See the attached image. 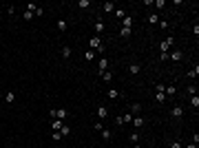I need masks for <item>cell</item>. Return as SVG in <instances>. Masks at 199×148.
Masks as SVG:
<instances>
[{"label": "cell", "instance_id": "1", "mask_svg": "<svg viewBox=\"0 0 199 148\" xmlns=\"http://www.w3.org/2000/svg\"><path fill=\"white\" fill-rule=\"evenodd\" d=\"M89 47H91L93 51H97V53L104 51V44H102V40H100V35H93L91 40H89Z\"/></svg>", "mask_w": 199, "mask_h": 148}, {"label": "cell", "instance_id": "2", "mask_svg": "<svg viewBox=\"0 0 199 148\" xmlns=\"http://www.w3.org/2000/svg\"><path fill=\"white\" fill-rule=\"evenodd\" d=\"M173 44H175V38H173V35H168L164 42H159V49H162V53H168V49H170Z\"/></svg>", "mask_w": 199, "mask_h": 148}, {"label": "cell", "instance_id": "3", "mask_svg": "<svg viewBox=\"0 0 199 148\" xmlns=\"http://www.w3.org/2000/svg\"><path fill=\"white\" fill-rule=\"evenodd\" d=\"M140 71H142V66L137 64V62H131V64H128V73L131 75H137Z\"/></svg>", "mask_w": 199, "mask_h": 148}, {"label": "cell", "instance_id": "4", "mask_svg": "<svg viewBox=\"0 0 199 148\" xmlns=\"http://www.w3.org/2000/svg\"><path fill=\"white\" fill-rule=\"evenodd\" d=\"M95 115H97V119H100V122H102V119H106V115H108L106 106H97V113H95Z\"/></svg>", "mask_w": 199, "mask_h": 148}, {"label": "cell", "instance_id": "5", "mask_svg": "<svg viewBox=\"0 0 199 148\" xmlns=\"http://www.w3.org/2000/svg\"><path fill=\"white\" fill-rule=\"evenodd\" d=\"M66 117H69V111H66V108H58V111H55V119H62V122H64Z\"/></svg>", "mask_w": 199, "mask_h": 148}, {"label": "cell", "instance_id": "6", "mask_svg": "<svg viewBox=\"0 0 199 148\" xmlns=\"http://www.w3.org/2000/svg\"><path fill=\"white\" fill-rule=\"evenodd\" d=\"M164 93H166V97H173L175 93H177V86H175V84H168L164 89Z\"/></svg>", "mask_w": 199, "mask_h": 148}, {"label": "cell", "instance_id": "7", "mask_svg": "<svg viewBox=\"0 0 199 148\" xmlns=\"http://www.w3.org/2000/svg\"><path fill=\"white\" fill-rule=\"evenodd\" d=\"M140 111H142V104H140V102H133V104H131V115L133 117L140 115Z\"/></svg>", "mask_w": 199, "mask_h": 148}, {"label": "cell", "instance_id": "8", "mask_svg": "<svg viewBox=\"0 0 199 148\" xmlns=\"http://www.w3.org/2000/svg\"><path fill=\"white\" fill-rule=\"evenodd\" d=\"M170 115H173V117H175V119H179V117H182V115H184V108H182V106H175V108H173V111H170Z\"/></svg>", "mask_w": 199, "mask_h": 148}, {"label": "cell", "instance_id": "9", "mask_svg": "<svg viewBox=\"0 0 199 148\" xmlns=\"http://www.w3.org/2000/svg\"><path fill=\"white\" fill-rule=\"evenodd\" d=\"M168 58L175 60V62H179V60L184 58V53H182V51H173V53H168Z\"/></svg>", "mask_w": 199, "mask_h": 148}, {"label": "cell", "instance_id": "10", "mask_svg": "<svg viewBox=\"0 0 199 148\" xmlns=\"http://www.w3.org/2000/svg\"><path fill=\"white\" fill-rule=\"evenodd\" d=\"M62 126H64V122H62V119H51V128H53V131H60Z\"/></svg>", "mask_w": 199, "mask_h": 148}, {"label": "cell", "instance_id": "11", "mask_svg": "<svg viewBox=\"0 0 199 148\" xmlns=\"http://www.w3.org/2000/svg\"><path fill=\"white\" fill-rule=\"evenodd\" d=\"M133 126H135V128H142V126H144V117L135 115V117H133Z\"/></svg>", "mask_w": 199, "mask_h": 148}, {"label": "cell", "instance_id": "12", "mask_svg": "<svg viewBox=\"0 0 199 148\" xmlns=\"http://www.w3.org/2000/svg\"><path fill=\"white\" fill-rule=\"evenodd\" d=\"M55 27H58L60 31H66V27H69V25H66V20H64V18H60L58 22H55Z\"/></svg>", "mask_w": 199, "mask_h": 148}, {"label": "cell", "instance_id": "13", "mask_svg": "<svg viewBox=\"0 0 199 148\" xmlns=\"http://www.w3.org/2000/svg\"><path fill=\"white\" fill-rule=\"evenodd\" d=\"M164 99H166V93H164V91H157V95H155V102H157V104H162Z\"/></svg>", "mask_w": 199, "mask_h": 148}, {"label": "cell", "instance_id": "14", "mask_svg": "<svg viewBox=\"0 0 199 148\" xmlns=\"http://www.w3.org/2000/svg\"><path fill=\"white\" fill-rule=\"evenodd\" d=\"M190 106L195 108V111L199 108V97H197V95H190Z\"/></svg>", "mask_w": 199, "mask_h": 148}, {"label": "cell", "instance_id": "15", "mask_svg": "<svg viewBox=\"0 0 199 148\" xmlns=\"http://www.w3.org/2000/svg\"><path fill=\"white\" fill-rule=\"evenodd\" d=\"M108 71V60H100V73Z\"/></svg>", "mask_w": 199, "mask_h": 148}, {"label": "cell", "instance_id": "16", "mask_svg": "<svg viewBox=\"0 0 199 148\" xmlns=\"http://www.w3.org/2000/svg\"><path fill=\"white\" fill-rule=\"evenodd\" d=\"M100 75H102L104 82H111V80H113V73H111V71H104V73H100Z\"/></svg>", "mask_w": 199, "mask_h": 148}, {"label": "cell", "instance_id": "17", "mask_svg": "<svg viewBox=\"0 0 199 148\" xmlns=\"http://www.w3.org/2000/svg\"><path fill=\"white\" fill-rule=\"evenodd\" d=\"M106 95H108L111 99H117V97H120V91H117V89H111V91L106 93Z\"/></svg>", "mask_w": 199, "mask_h": 148}, {"label": "cell", "instance_id": "18", "mask_svg": "<svg viewBox=\"0 0 199 148\" xmlns=\"http://www.w3.org/2000/svg\"><path fill=\"white\" fill-rule=\"evenodd\" d=\"M102 31H104V22H102V20H97V22H95V33L100 35Z\"/></svg>", "mask_w": 199, "mask_h": 148}, {"label": "cell", "instance_id": "19", "mask_svg": "<svg viewBox=\"0 0 199 148\" xmlns=\"http://www.w3.org/2000/svg\"><path fill=\"white\" fill-rule=\"evenodd\" d=\"M133 27V16H126L124 18V29H131Z\"/></svg>", "mask_w": 199, "mask_h": 148}, {"label": "cell", "instance_id": "20", "mask_svg": "<svg viewBox=\"0 0 199 148\" xmlns=\"http://www.w3.org/2000/svg\"><path fill=\"white\" fill-rule=\"evenodd\" d=\"M148 22H150V25H157V22H159V16H157V13H150V16H148Z\"/></svg>", "mask_w": 199, "mask_h": 148}, {"label": "cell", "instance_id": "21", "mask_svg": "<svg viewBox=\"0 0 199 148\" xmlns=\"http://www.w3.org/2000/svg\"><path fill=\"white\" fill-rule=\"evenodd\" d=\"M60 135H62V137H64V135H71V128H69V126H66V124H64V126H62V128H60Z\"/></svg>", "mask_w": 199, "mask_h": 148}, {"label": "cell", "instance_id": "22", "mask_svg": "<svg viewBox=\"0 0 199 148\" xmlns=\"http://www.w3.org/2000/svg\"><path fill=\"white\" fill-rule=\"evenodd\" d=\"M197 75H199V66H195V69H190V71H188V77H192V80H195Z\"/></svg>", "mask_w": 199, "mask_h": 148}, {"label": "cell", "instance_id": "23", "mask_svg": "<svg viewBox=\"0 0 199 148\" xmlns=\"http://www.w3.org/2000/svg\"><path fill=\"white\" fill-rule=\"evenodd\" d=\"M93 58H95V51H91V49H89L86 53H84V60H89V62H91Z\"/></svg>", "mask_w": 199, "mask_h": 148}, {"label": "cell", "instance_id": "24", "mask_svg": "<svg viewBox=\"0 0 199 148\" xmlns=\"http://www.w3.org/2000/svg\"><path fill=\"white\" fill-rule=\"evenodd\" d=\"M104 11H115V5H113V2H104Z\"/></svg>", "mask_w": 199, "mask_h": 148}, {"label": "cell", "instance_id": "25", "mask_svg": "<svg viewBox=\"0 0 199 148\" xmlns=\"http://www.w3.org/2000/svg\"><path fill=\"white\" fill-rule=\"evenodd\" d=\"M131 141H133V144H137V141H140V133H137V131L131 133Z\"/></svg>", "mask_w": 199, "mask_h": 148}, {"label": "cell", "instance_id": "26", "mask_svg": "<svg viewBox=\"0 0 199 148\" xmlns=\"http://www.w3.org/2000/svg\"><path fill=\"white\" fill-rule=\"evenodd\" d=\"M122 122H124V124L133 122V115H131V113H124V115H122Z\"/></svg>", "mask_w": 199, "mask_h": 148}, {"label": "cell", "instance_id": "27", "mask_svg": "<svg viewBox=\"0 0 199 148\" xmlns=\"http://www.w3.org/2000/svg\"><path fill=\"white\" fill-rule=\"evenodd\" d=\"M120 35H122V38H128V35H131V29H124V27H122V29H120Z\"/></svg>", "mask_w": 199, "mask_h": 148}, {"label": "cell", "instance_id": "28", "mask_svg": "<svg viewBox=\"0 0 199 148\" xmlns=\"http://www.w3.org/2000/svg\"><path fill=\"white\" fill-rule=\"evenodd\" d=\"M5 99H7L9 104H11V102H13V99H16V93H11V91H9L7 95H5Z\"/></svg>", "mask_w": 199, "mask_h": 148}, {"label": "cell", "instance_id": "29", "mask_svg": "<svg viewBox=\"0 0 199 148\" xmlns=\"http://www.w3.org/2000/svg\"><path fill=\"white\" fill-rule=\"evenodd\" d=\"M62 55H64V58H71V49H69V47H62Z\"/></svg>", "mask_w": 199, "mask_h": 148}, {"label": "cell", "instance_id": "30", "mask_svg": "<svg viewBox=\"0 0 199 148\" xmlns=\"http://www.w3.org/2000/svg\"><path fill=\"white\" fill-rule=\"evenodd\" d=\"M100 133H102V137H104V139H111V131H106V128H102Z\"/></svg>", "mask_w": 199, "mask_h": 148}, {"label": "cell", "instance_id": "31", "mask_svg": "<svg viewBox=\"0 0 199 148\" xmlns=\"http://www.w3.org/2000/svg\"><path fill=\"white\" fill-rule=\"evenodd\" d=\"M115 16L117 18H126V11L124 9H115Z\"/></svg>", "mask_w": 199, "mask_h": 148}, {"label": "cell", "instance_id": "32", "mask_svg": "<svg viewBox=\"0 0 199 148\" xmlns=\"http://www.w3.org/2000/svg\"><path fill=\"white\" fill-rule=\"evenodd\" d=\"M186 91H188V95H197V89H195L192 84H188V89H186Z\"/></svg>", "mask_w": 199, "mask_h": 148}, {"label": "cell", "instance_id": "33", "mask_svg": "<svg viewBox=\"0 0 199 148\" xmlns=\"http://www.w3.org/2000/svg\"><path fill=\"white\" fill-rule=\"evenodd\" d=\"M22 18L29 22V20H33V13H31V11H25V13H22Z\"/></svg>", "mask_w": 199, "mask_h": 148}, {"label": "cell", "instance_id": "34", "mask_svg": "<svg viewBox=\"0 0 199 148\" xmlns=\"http://www.w3.org/2000/svg\"><path fill=\"white\" fill-rule=\"evenodd\" d=\"M170 148H184V144H182V141H179V139H175L173 144H170Z\"/></svg>", "mask_w": 199, "mask_h": 148}, {"label": "cell", "instance_id": "35", "mask_svg": "<svg viewBox=\"0 0 199 148\" xmlns=\"http://www.w3.org/2000/svg\"><path fill=\"white\" fill-rule=\"evenodd\" d=\"M77 7H82V9H86V7H89V0H80V2H77Z\"/></svg>", "mask_w": 199, "mask_h": 148}, {"label": "cell", "instance_id": "36", "mask_svg": "<svg viewBox=\"0 0 199 148\" xmlns=\"http://www.w3.org/2000/svg\"><path fill=\"white\" fill-rule=\"evenodd\" d=\"M153 5H155V7H159V9H162V7H164V5H166V2H164V0H155V2H153Z\"/></svg>", "mask_w": 199, "mask_h": 148}, {"label": "cell", "instance_id": "37", "mask_svg": "<svg viewBox=\"0 0 199 148\" xmlns=\"http://www.w3.org/2000/svg\"><path fill=\"white\" fill-rule=\"evenodd\" d=\"M159 29H168V22H166V20H159Z\"/></svg>", "mask_w": 199, "mask_h": 148}, {"label": "cell", "instance_id": "38", "mask_svg": "<svg viewBox=\"0 0 199 148\" xmlns=\"http://www.w3.org/2000/svg\"><path fill=\"white\" fill-rule=\"evenodd\" d=\"M102 128H104V124H102V122L97 119V122H95V131H102Z\"/></svg>", "mask_w": 199, "mask_h": 148}, {"label": "cell", "instance_id": "39", "mask_svg": "<svg viewBox=\"0 0 199 148\" xmlns=\"http://www.w3.org/2000/svg\"><path fill=\"white\" fill-rule=\"evenodd\" d=\"M60 139H62V135H60V133L55 131V133H53V141H60Z\"/></svg>", "mask_w": 199, "mask_h": 148}, {"label": "cell", "instance_id": "40", "mask_svg": "<svg viewBox=\"0 0 199 148\" xmlns=\"http://www.w3.org/2000/svg\"><path fill=\"white\" fill-rule=\"evenodd\" d=\"M184 148H197V144H188V146H184Z\"/></svg>", "mask_w": 199, "mask_h": 148}, {"label": "cell", "instance_id": "41", "mask_svg": "<svg viewBox=\"0 0 199 148\" xmlns=\"http://www.w3.org/2000/svg\"><path fill=\"white\" fill-rule=\"evenodd\" d=\"M133 148H142V146H140V144H133Z\"/></svg>", "mask_w": 199, "mask_h": 148}]
</instances>
